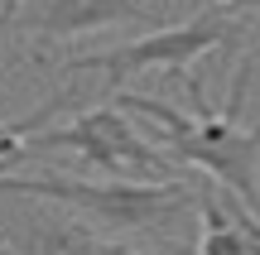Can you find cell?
Segmentation results:
<instances>
[{"mask_svg": "<svg viewBox=\"0 0 260 255\" xmlns=\"http://www.w3.org/2000/svg\"><path fill=\"white\" fill-rule=\"evenodd\" d=\"M188 101H193L198 121L183 116L178 106L159 101V96H140V92H116V106L130 116H145L159 135H164V150L174 164L188 169H203L217 188L236 193L251 212H260V125L241 121L246 92H251V58H241L232 72V96H226L222 111H212L203 96V82L183 72Z\"/></svg>", "mask_w": 260, "mask_h": 255, "instance_id": "1", "label": "cell"}, {"mask_svg": "<svg viewBox=\"0 0 260 255\" xmlns=\"http://www.w3.org/2000/svg\"><path fill=\"white\" fill-rule=\"evenodd\" d=\"M0 193L44 198L58 207H73L102 231L121 236H159L169 250L183 255L188 217L198 212V183L193 178H164V183H135V178H77V173H29V178H0Z\"/></svg>", "mask_w": 260, "mask_h": 255, "instance_id": "2", "label": "cell"}, {"mask_svg": "<svg viewBox=\"0 0 260 255\" xmlns=\"http://www.w3.org/2000/svg\"><path fill=\"white\" fill-rule=\"evenodd\" d=\"M246 34V24L222 5H207L198 10L193 19L183 24H169V29H149L145 39H130V44H116V48H96V53H77L63 63V77H77V72H102L106 77V92H121L130 77L140 72H188V63L212 48H226Z\"/></svg>", "mask_w": 260, "mask_h": 255, "instance_id": "3", "label": "cell"}, {"mask_svg": "<svg viewBox=\"0 0 260 255\" xmlns=\"http://www.w3.org/2000/svg\"><path fill=\"white\" fill-rule=\"evenodd\" d=\"M48 150H73L77 159H87L106 178H135V183L178 178V164L169 159V150L149 144L130 125V116L121 106H92V111H77L58 130H34L29 135V159L48 154Z\"/></svg>", "mask_w": 260, "mask_h": 255, "instance_id": "4", "label": "cell"}, {"mask_svg": "<svg viewBox=\"0 0 260 255\" xmlns=\"http://www.w3.org/2000/svg\"><path fill=\"white\" fill-rule=\"evenodd\" d=\"M0 255H149L121 236H106L73 207L0 193Z\"/></svg>", "mask_w": 260, "mask_h": 255, "instance_id": "5", "label": "cell"}, {"mask_svg": "<svg viewBox=\"0 0 260 255\" xmlns=\"http://www.w3.org/2000/svg\"><path fill=\"white\" fill-rule=\"evenodd\" d=\"M130 19L149 24L154 5L149 0H24L10 24L44 44H63V39H82L111 24H130Z\"/></svg>", "mask_w": 260, "mask_h": 255, "instance_id": "6", "label": "cell"}, {"mask_svg": "<svg viewBox=\"0 0 260 255\" xmlns=\"http://www.w3.org/2000/svg\"><path fill=\"white\" fill-rule=\"evenodd\" d=\"M198 222H203V236H198V255H246V241L236 231L232 212L222 207L217 188L198 183Z\"/></svg>", "mask_w": 260, "mask_h": 255, "instance_id": "7", "label": "cell"}, {"mask_svg": "<svg viewBox=\"0 0 260 255\" xmlns=\"http://www.w3.org/2000/svg\"><path fill=\"white\" fill-rule=\"evenodd\" d=\"M68 101H73V92H58L53 101H44L39 111L19 116V121H0V178H10V173L29 159V135L44 130V121H48L53 111H63Z\"/></svg>", "mask_w": 260, "mask_h": 255, "instance_id": "8", "label": "cell"}, {"mask_svg": "<svg viewBox=\"0 0 260 255\" xmlns=\"http://www.w3.org/2000/svg\"><path fill=\"white\" fill-rule=\"evenodd\" d=\"M217 198H222V207L232 212L236 231H241V241H246V255H260V212H251L236 193H226V188H217Z\"/></svg>", "mask_w": 260, "mask_h": 255, "instance_id": "9", "label": "cell"}, {"mask_svg": "<svg viewBox=\"0 0 260 255\" xmlns=\"http://www.w3.org/2000/svg\"><path fill=\"white\" fill-rule=\"evenodd\" d=\"M24 5V0H0V24H10V19H15V10Z\"/></svg>", "mask_w": 260, "mask_h": 255, "instance_id": "10", "label": "cell"}, {"mask_svg": "<svg viewBox=\"0 0 260 255\" xmlns=\"http://www.w3.org/2000/svg\"><path fill=\"white\" fill-rule=\"evenodd\" d=\"M236 10H246V15H251V10H260V0H236Z\"/></svg>", "mask_w": 260, "mask_h": 255, "instance_id": "11", "label": "cell"}, {"mask_svg": "<svg viewBox=\"0 0 260 255\" xmlns=\"http://www.w3.org/2000/svg\"><path fill=\"white\" fill-rule=\"evenodd\" d=\"M212 5H222V10H236V0H212Z\"/></svg>", "mask_w": 260, "mask_h": 255, "instance_id": "12", "label": "cell"}]
</instances>
